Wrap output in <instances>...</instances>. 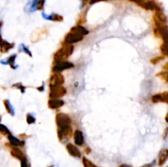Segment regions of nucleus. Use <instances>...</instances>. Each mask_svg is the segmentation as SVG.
<instances>
[{"label":"nucleus","mask_w":168,"mask_h":167,"mask_svg":"<svg viewBox=\"0 0 168 167\" xmlns=\"http://www.w3.org/2000/svg\"><path fill=\"white\" fill-rule=\"evenodd\" d=\"M71 31H74V32H76L78 34H80V35H87L89 31L86 28L84 27V25H76L75 26L71 29Z\"/></svg>","instance_id":"nucleus-16"},{"label":"nucleus","mask_w":168,"mask_h":167,"mask_svg":"<svg viewBox=\"0 0 168 167\" xmlns=\"http://www.w3.org/2000/svg\"><path fill=\"white\" fill-rule=\"evenodd\" d=\"M162 59H163V57H155L154 59L151 60V62L153 63V64H157L158 62H160V61Z\"/></svg>","instance_id":"nucleus-31"},{"label":"nucleus","mask_w":168,"mask_h":167,"mask_svg":"<svg viewBox=\"0 0 168 167\" xmlns=\"http://www.w3.org/2000/svg\"><path fill=\"white\" fill-rule=\"evenodd\" d=\"M89 1L90 0H81V7L82 8L83 7H85V5L87 4H89Z\"/></svg>","instance_id":"nucleus-33"},{"label":"nucleus","mask_w":168,"mask_h":167,"mask_svg":"<svg viewBox=\"0 0 168 167\" xmlns=\"http://www.w3.org/2000/svg\"><path fill=\"white\" fill-rule=\"evenodd\" d=\"M84 38V36L83 35L78 34L76 32L74 31H71L68 32L65 38H64V44H72L73 45L74 44H76V43H79L81 42V40H83Z\"/></svg>","instance_id":"nucleus-4"},{"label":"nucleus","mask_w":168,"mask_h":167,"mask_svg":"<svg viewBox=\"0 0 168 167\" xmlns=\"http://www.w3.org/2000/svg\"><path fill=\"white\" fill-rule=\"evenodd\" d=\"M168 160V149L167 148H163L161 149L158 153V165L159 166H163L167 160Z\"/></svg>","instance_id":"nucleus-12"},{"label":"nucleus","mask_w":168,"mask_h":167,"mask_svg":"<svg viewBox=\"0 0 168 167\" xmlns=\"http://www.w3.org/2000/svg\"><path fill=\"white\" fill-rule=\"evenodd\" d=\"M161 52L166 56H168V44H163L161 46Z\"/></svg>","instance_id":"nucleus-28"},{"label":"nucleus","mask_w":168,"mask_h":167,"mask_svg":"<svg viewBox=\"0 0 168 167\" xmlns=\"http://www.w3.org/2000/svg\"><path fill=\"white\" fill-rule=\"evenodd\" d=\"M0 133H2L3 134H5L7 136L11 134L10 130L8 129L7 126H5V125L1 124V123H0Z\"/></svg>","instance_id":"nucleus-23"},{"label":"nucleus","mask_w":168,"mask_h":167,"mask_svg":"<svg viewBox=\"0 0 168 167\" xmlns=\"http://www.w3.org/2000/svg\"><path fill=\"white\" fill-rule=\"evenodd\" d=\"M156 163H157V161H156V160H154L152 162H150V163L144 164V165H143L142 166L140 167H154L156 166Z\"/></svg>","instance_id":"nucleus-30"},{"label":"nucleus","mask_w":168,"mask_h":167,"mask_svg":"<svg viewBox=\"0 0 168 167\" xmlns=\"http://www.w3.org/2000/svg\"><path fill=\"white\" fill-rule=\"evenodd\" d=\"M16 59H17V54H12L8 58V65L11 66V68L13 70H16L18 68L17 65H16Z\"/></svg>","instance_id":"nucleus-19"},{"label":"nucleus","mask_w":168,"mask_h":167,"mask_svg":"<svg viewBox=\"0 0 168 167\" xmlns=\"http://www.w3.org/2000/svg\"><path fill=\"white\" fill-rule=\"evenodd\" d=\"M66 149H67V152L69 153V155L75 158H81L82 155H81V151L77 147L76 145H75L71 143H67L66 145Z\"/></svg>","instance_id":"nucleus-8"},{"label":"nucleus","mask_w":168,"mask_h":167,"mask_svg":"<svg viewBox=\"0 0 168 167\" xmlns=\"http://www.w3.org/2000/svg\"><path fill=\"white\" fill-rule=\"evenodd\" d=\"M20 161H21V167H31V165L29 163L26 157H23Z\"/></svg>","instance_id":"nucleus-26"},{"label":"nucleus","mask_w":168,"mask_h":167,"mask_svg":"<svg viewBox=\"0 0 168 167\" xmlns=\"http://www.w3.org/2000/svg\"><path fill=\"white\" fill-rule=\"evenodd\" d=\"M26 122L28 125H32V124H35L36 122V118L35 117L34 113H27L26 115Z\"/></svg>","instance_id":"nucleus-21"},{"label":"nucleus","mask_w":168,"mask_h":167,"mask_svg":"<svg viewBox=\"0 0 168 167\" xmlns=\"http://www.w3.org/2000/svg\"><path fill=\"white\" fill-rule=\"evenodd\" d=\"M104 1H108V0H90L89 4H90V5H93V4L99 3V2H104Z\"/></svg>","instance_id":"nucleus-32"},{"label":"nucleus","mask_w":168,"mask_h":167,"mask_svg":"<svg viewBox=\"0 0 168 167\" xmlns=\"http://www.w3.org/2000/svg\"><path fill=\"white\" fill-rule=\"evenodd\" d=\"M165 120H166V121L168 123V112H167V114L166 115V117H165Z\"/></svg>","instance_id":"nucleus-38"},{"label":"nucleus","mask_w":168,"mask_h":167,"mask_svg":"<svg viewBox=\"0 0 168 167\" xmlns=\"http://www.w3.org/2000/svg\"><path fill=\"white\" fill-rule=\"evenodd\" d=\"M67 94V89L63 85L50 89L49 97L50 98H61Z\"/></svg>","instance_id":"nucleus-7"},{"label":"nucleus","mask_w":168,"mask_h":167,"mask_svg":"<svg viewBox=\"0 0 168 167\" xmlns=\"http://www.w3.org/2000/svg\"><path fill=\"white\" fill-rule=\"evenodd\" d=\"M64 83H65V79L62 74L53 73L49 80V88L52 89L57 86H62Z\"/></svg>","instance_id":"nucleus-5"},{"label":"nucleus","mask_w":168,"mask_h":167,"mask_svg":"<svg viewBox=\"0 0 168 167\" xmlns=\"http://www.w3.org/2000/svg\"><path fill=\"white\" fill-rule=\"evenodd\" d=\"M73 139L75 145H76L78 147H83L84 145V134L80 129H76L74 132Z\"/></svg>","instance_id":"nucleus-9"},{"label":"nucleus","mask_w":168,"mask_h":167,"mask_svg":"<svg viewBox=\"0 0 168 167\" xmlns=\"http://www.w3.org/2000/svg\"><path fill=\"white\" fill-rule=\"evenodd\" d=\"M37 90H39V92H43V91L44 90V84H42L40 86H39L38 88H37Z\"/></svg>","instance_id":"nucleus-34"},{"label":"nucleus","mask_w":168,"mask_h":167,"mask_svg":"<svg viewBox=\"0 0 168 167\" xmlns=\"http://www.w3.org/2000/svg\"><path fill=\"white\" fill-rule=\"evenodd\" d=\"M55 121H56L57 128V127H63L66 125H71L72 120L69 115L63 112H59L56 115Z\"/></svg>","instance_id":"nucleus-3"},{"label":"nucleus","mask_w":168,"mask_h":167,"mask_svg":"<svg viewBox=\"0 0 168 167\" xmlns=\"http://www.w3.org/2000/svg\"><path fill=\"white\" fill-rule=\"evenodd\" d=\"M141 7H143L146 10H159V7H158V5L156 4L154 1H152V0H144V3L141 5Z\"/></svg>","instance_id":"nucleus-13"},{"label":"nucleus","mask_w":168,"mask_h":167,"mask_svg":"<svg viewBox=\"0 0 168 167\" xmlns=\"http://www.w3.org/2000/svg\"><path fill=\"white\" fill-rule=\"evenodd\" d=\"M11 155L19 160H21L23 157H25V155L22 152V150L20 147H12L11 148Z\"/></svg>","instance_id":"nucleus-15"},{"label":"nucleus","mask_w":168,"mask_h":167,"mask_svg":"<svg viewBox=\"0 0 168 167\" xmlns=\"http://www.w3.org/2000/svg\"><path fill=\"white\" fill-rule=\"evenodd\" d=\"M14 47V44H11L8 43L6 40H3V42L0 44V51L1 52H7L10 49H13Z\"/></svg>","instance_id":"nucleus-17"},{"label":"nucleus","mask_w":168,"mask_h":167,"mask_svg":"<svg viewBox=\"0 0 168 167\" xmlns=\"http://www.w3.org/2000/svg\"><path fill=\"white\" fill-rule=\"evenodd\" d=\"M82 163H83L84 167H98L85 157H82Z\"/></svg>","instance_id":"nucleus-20"},{"label":"nucleus","mask_w":168,"mask_h":167,"mask_svg":"<svg viewBox=\"0 0 168 167\" xmlns=\"http://www.w3.org/2000/svg\"><path fill=\"white\" fill-rule=\"evenodd\" d=\"M119 167H132V166H130V165H127V164H122V165H121Z\"/></svg>","instance_id":"nucleus-36"},{"label":"nucleus","mask_w":168,"mask_h":167,"mask_svg":"<svg viewBox=\"0 0 168 167\" xmlns=\"http://www.w3.org/2000/svg\"><path fill=\"white\" fill-rule=\"evenodd\" d=\"M72 133H73V130H72L71 125H66V126L57 128V138L61 143H67L72 136Z\"/></svg>","instance_id":"nucleus-2"},{"label":"nucleus","mask_w":168,"mask_h":167,"mask_svg":"<svg viewBox=\"0 0 168 167\" xmlns=\"http://www.w3.org/2000/svg\"><path fill=\"white\" fill-rule=\"evenodd\" d=\"M167 167H168V166H167Z\"/></svg>","instance_id":"nucleus-40"},{"label":"nucleus","mask_w":168,"mask_h":167,"mask_svg":"<svg viewBox=\"0 0 168 167\" xmlns=\"http://www.w3.org/2000/svg\"><path fill=\"white\" fill-rule=\"evenodd\" d=\"M43 17L48 20V21H56V22H61V21H63V16H61L59 14L57 13H52L50 15H47V14L42 13Z\"/></svg>","instance_id":"nucleus-14"},{"label":"nucleus","mask_w":168,"mask_h":167,"mask_svg":"<svg viewBox=\"0 0 168 167\" xmlns=\"http://www.w3.org/2000/svg\"><path fill=\"white\" fill-rule=\"evenodd\" d=\"M74 66H74L73 63L64 61V62H61L57 63V64H53L52 70H53V73H61L63 70L73 68Z\"/></svg>","instance_id":"nucleus-6"},{"label":"nucleus","mask_w":168,"mask_h":167,"mask_svg":"<svg viewBox=\"0 0 168 167\" xmlns=\"http://www.w3.org/2000/svg\"><path fill=\"white\" fill-rule=\"evenodd\" d=\"M7 139L9 141L11 146L17 147H21L25 146V140H21V139H18L17 137H15L14 135H12V134L7 135Z\"/></svg>","instance_id":"nucleus-11"},{"label":"nucleus","mask_w":168,"mask_h":167,"mask_svg":"<svg viewBox=\"0 0 168 167\" xmlns=\"http://www.w3.org/2000/svg\"><path fill=\"white\" fill-rule=\"evenodd\" d=\"M151 99H152V102H153V103H158L159 102H161V94H155L153 96H152V98H151Z\"/></svg>","instance_id":"nucleus-25"},{"label":"nucleus","mask_w":168,"mask_h":167,"mask_svg":"<svg viewBox=\"0 0 168 167\" xmlns=\"http://www.w3.org/2000/svg\"><path fill=\"white\" fill-rule=\"evenodd\" d=\"M73 51L74 46L72 44H63V46L53 55V64L66 61L73 53Z\"/></svg>","instance_id":"nucleus-1"},{"label":"nucleus","mask_w":168,"mask_h":167,"mask_svg":"<svg viewBox=\"0 0 168 167\" xmlns=\"http://www.w3.org/2000/svg\"><path fill=\"white\" fill-rule=\"evenodd\" d=\"M161 94V102H168V93L167 92H165V93H162Z\"/></svg>","instance_id":"nucleus-29"},{"label":"nucleus","mask_w":168,"mask_h":167,"mask_svg":"<svg viewBox=\"0 0 168 167\" xmlns=\"http://www.w3.org/2000/svg\"><path fill=\"white\" fill-rule=\"evenodd\" d=\"M12 88H16V89H18L19 90L21 91V94H25V87L23 86V84L21 83H16L12 85Z\"/></svg>","instance_id":"nucleus-24"},{"label":"nucleus","mask_w":168,"mask_h":167,"mask_svg":"<svg viewBox=\"0 0 168 167\" xmlns=\"http://www.w3.org/2000/svg\"><path fill=\"white\" fill-rule=\"evenodd\" d=\"M158 76H160L166 82H168V71H161L158 74Z\"/></svg>","instance_id":"nucleus-27"},{"label":"nucleus","mask_w":168,"mask_h":167,"mask_svg":"<svg viewBox=\"0 0 168 167\" xmlns=\"http://www.w3.org/2000/svg\"><path fill=\"white\" fill-rule=\"evenodd\" d=\"M64 103V101L61 98H50L48 101V107L52 110H57L62 107Z\"/></svg>","instance_id":"nucleus-10"},{"label":"nucleus","mask_w":168,"mask_h":167,"mask_svg":"<svg viewBox=\"0 0 168 167\" xmlns=\"http://www.w3.org/2000/svg\"><path fill=\"white\" fill-rule=\"evenodd\" d=\"M4 107H5V109L7 110V113H8V114H10L12 116L15 115L14 107H13V106L12 105L10 101H9L8 99H5V100L4 101Z\"/></svg>","instance_id":"nucleus-18"},{"label":"nucleus","mask_w":168,"mask_h":167,"mask_svg":"<svg viewBox=\"0 0 168 167\" xmlns=\"http://www.w3.org/2000/svg\"><path fill=\"white\" fill-rule=\"evenodd\" d=\"M2 24H3V22L1 21L0 22V29H1V27H2ZM3 42V38H2V35H1V32H0V44Z\"/></svg>","instance_id":"nucleus-35"},{"label":"nucleus","mask_w":168,"mask_h":167,"mask_svg":"<svg viewBox=\"0 0 168 167\" xmlns=\"http://www.w3.org/2000/svg\"><path fill=\"white\" fill-rule=\"evenodd\" d=\"M20 50H21V52H25V54H27L28 56H30L31 57H32V52L29 49L28 47H26V46L25 45V44H21V45H20Z\"/></svg>","instance_id":"nucleus-22"},{"label":"nucleus","mask_w":168,"mask_h":167,"mask_svg":"<svg viewBox=\"0 0 168 167\" xmlns=\"http://www.w3.org/2000/svg\"><path fill=\"white\" fill-rule=\"evenodd\" d=\"M1 120H2V118H1V115H0V121H1Z\"/></svg>","instance_id":"nucleus-39"},{"label":"nucleus","mask_w":168,"mask_h":167,"mask_svg":"<svg viewBox=\"0 0 168 167\" xmlns=\"http://www.w3.org/2000/svg\"><path fill=\"white\" fill-rule=\"evenodd\" d=\"M84 151L86 152V153H89L90 152H91V150H90V148H89V147H86V148L84 149Z\"/></svg>","instance_id":"nucleus-37"}]
</instances>
